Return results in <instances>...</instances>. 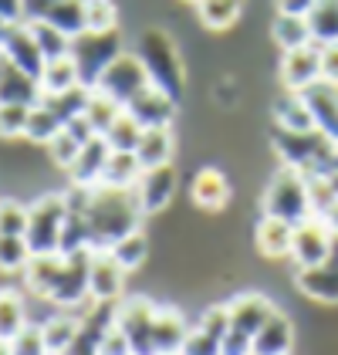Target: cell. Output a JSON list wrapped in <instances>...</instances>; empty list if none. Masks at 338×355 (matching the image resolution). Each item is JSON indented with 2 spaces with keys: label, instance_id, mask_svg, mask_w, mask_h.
<instances>
[{
  "label": "cell",
  "instance_id": "16",
  "mask_svg": "<svg viewBox=\"0 0 338 355\" xmlns=\"http://www.w3.org/2000/svg\"><path fill=\"white\" fill-rule=\"evenodd\" d=\"M125 112L139 122L142 129H152V125H169L172 115H176V98H169L163 88L156 85H145L139 95L125 105Z\"/></svg>",
  "mask_w": 338,
  "mask_h": 355
},
{
  "label": "cell",
  "instance_id": "41",
  "mask_svg": "<svg viewBox=\"0 0 338 355\" xmlns=\"http://www.w3.org/2000/svg\"><path fill=\"white\" fill-rule=\"evenodd\" d=\"M139 139H142V125L129 115V112H122V115L112 122V129L105 132V142L112 146V153H136Z\"/></svg>",
  "mask_w": 338,
  "mask_h": 355
},
{
  "label": "cell",
  "instance_id": "62",
  "mask_svg": "<svg viewBox=\"0 0 338 355\" xmlns=\"http://www.w3.org/2000/svg\"><path fill=\"white\" fill-rule=\"evenodd\" d=\"M159 355H179V352H159Z\"/></svg>",
  "mask_w": 338,
  "mask_h": 355
},
{
  "label": "cell",
  "instance_id": "11",
  "mask_svg": "<svg viewBox=\"0 0 338 355\" xmlns=\"http://www.w3.org/2000/svg\"><path fill=\"white\" fill-rule=\"evenodd\" d=\"M88 257H91V250L64 254L61 274H57L55 288L48 295L51 304H57V308H78L84 301H91V295H88Z\"/></svg>",
  "mask_w": 338,
  "mask_h": 355
},
{
  "label": "cell",
  "instance_id": "1",
  "mask_svg": "<svg viewBox=\"0 0 338 355\" xmlns=\"http://www.w3.org/2000/svg\"><path fill=\"white\" fill-rule=\"evenodd\" d=\"M145 217L139 207L136 187H91L88 207H84V223H88V241L95 247H112L125 234L139 230V220Z\"/></svg>",
  "mask_w": 338,
  "mask_h": 355
},
{
  "label": "cell",
  "instance_id": "24",
  "mask_svg": "<svg viewBox=\"0 0 338 355\" xmlns=\"http://www.w3.org/2000/svg\"><path fill=\"white\" fill-rule=\"evenodd\" d=\"M190 196H193V203L199 210L217 214V210H224L226 200H230V183H226V176L220 169H199L193 176V183H190Z\"/></svg>",
  "mask_w": 338,
  "mask_h": 355
},
{
  "label": "cell",
  "instance_id": "17",
  "mask_svg": "<svg viewBox=\"0 0 338 355\" xmlns=\"http://www.w3.org/2000/svg\"><path fill=\"white\" fill-rule=\"evenodd\" d=\"M37 328H41V338H44L48 355H71V349L82 342L84 318L71 315V311L64 308V311H57L51 318H44Z\"/></svg>",
  "mask_w": 338,
  "mask_h": 355
},
{
  "label": "cell",
  "instance_id": "21",
  "mask_svg": "<svg viewBox=\"0 0 338 355\" xmlns=\"http://www.w3.org/2000/svg\"><path fill=\"white\" fill-rule=\"evenodd\" d=\"M226 311H230V328H237V331H244V335H257L260 325L278 311L271 301L264 298V295H240V298H233L226 304Z\"/></svg>",
  "mask_w": 338,
  "mask_h": 355
},
{
  "label": "cell",
  "instance_id": "35",
  "mask_svg": "<svg viewBox=\"0 0 338 355\" xmlns=\"http://www.w3.org/2000/svg\"><path fill=\"white\" fill-rule=\"evenodd\" d=\"M41 17H48L68 37H78V34L88 31V24H84V0H55L51 7L41 10Z\"/></svg>",
  "mask_w": 338,
  "mask_h": 355
},
{
  "label": "cell",
  "instance_id": "56",
  "mask_svg": "<svg viewBox=\"0 0 338 355\" xmlns=\"http://www.w3.org/2000/svg\"><path fill=\"white\" fill-rule=\"evenodd\" d=\"M278 14H298V17H308V10L314 7V0H274Z\"/></svg>",
  "mask_w": 338,
  "mask_h": 355
},
{
  "label": "cell",
  "instance_id": "43",
  "mask_svg": "<svg viewBox=\"0 0 338 355\" xmlns=\"http://www.w3.org/2000/svg\"><path fill=\"white\" fill-rule=\"evenodd\" d=\"M28 217L30 207H24L21 200H0V234L24 237L28 234Z\"/></svg>",
  "mask_w": 338,
  "mask_h": 355
},
{
  "label": "cell",
  "instance_id": "36",
  "mask_svg": "<svg viewBox=\"0 0 338 355\" xmlns=\"http://www.w3.org/2000/svg\"><path fill=\"white\" fill-rule=\"evenodd\" d=\"M271 34H274V41H278L281 51H294V48L314 44V41H311V31H308V21L298 17V14H278Z\"/></svg>",
  "mask_w": 338,
  "mask_h": 355
},
{
  "label": "cell",
  "instance_id": "49",
  "mask_svg": "<svg viewBox=\"0 0 338 355\" xmlns=\"http://www.w3.org/2000/svg\"><path fill=\"white\" fill-rule=\"evenodd\" d=\"M95 355H132V345H129V338L122 335V328L109 325L95 338Z\"/></svg>",
  "mask_w": 338,
  "mask_h": 355
},
{
  "label": "cell",
  "instance_id": "50",
  "mask_svg": "<svg viewBox=\"0 0 338 355\" xmlns=\"http://www.w3.org/2000/svg\"><path fill=\"white\" fill-rule=\"evenodd\" d=\"M197 325L203 328V331H210V335H217V338L224 342V335L230 331V311H226V304H210V308L197 318Z\"/></svg>",
  "mask_w": 338,
  "mask_h": 355
},
{
  "label": "cell",
  "instance_id": "15",
  "mask_svg": "<svg viewBox=\"0 0 338 355\" xmlns=\"http://www.w3.org/2000/svg\"><path fill=\"white\" fill-rule=\"evenodd\" d=\"M41 82L0 51V105H37Z\"/></svg>",
  "mask_w": 338,
  "mask_h": 355
},
{
  "label": "cell",
  "instance_id": "44",
  "mask_svg": "<svg viewBox=\"0 0 338 355\" xmlns=\"http://www.w3.org/2000/svg\"><path fill=\"white\" fill-rule=\"evenodd\" d=\"M78 153H82V142L71 136L68 129H61V132L48 142V156H51V163H55L57 169H64V173H68L71 163L78 159Z\"/></svg>",
  "mask_w": 338,
  "mask_h": 355
},
{
  "label": "cell",
  "instance_id": "14",
  "mask_svg": "<svg viewBox=\"0 0 338 355\" xmlns=\"http://www.w3.org/2000/svg\"><path fill=\"white\" fill-rule=\"evenodd\" d=\"M294 288L305 298H314L321 304H338V254L321 261V264L298 268L294 271Z\"/></svg>",
  "mask_w": 338,
  "mask_h": 355
},
{
  "label": "cell",
  "instance_id": "48",
  "mask_svg": "<svg viewBox=\"0 0 338 355\" xmlns=\"http://www.w3.org/2000/svg\"><path fill=\"white\" fill-rule=\"evenodd\" d=\"M220 345L224 342L217 335H210L199 325H193L190 335H186V342H183V349H179V355H220Z\"/></svg>",
  "mask_w": 338,
  "mask_h": 355
},
{
  "label": "cell",
  "instance_id": "7",
  "mask_svg": "<svg viewBox=\"0 0 338 355\" xmlns=\"http://www.w3.org/2000/svg\"><path fill=\"white\" fill-rule=\"evenodd\" d=\"M145 85H152V82H149V75H145V68H142L139 55H136V51H122V55L102 71V78L95 82V92L115 98L118 105H129Z\"/></svg>",
  "mask_w": 338,
  "mask_h": 355
},
{
  "label": "cell",
  "instance_id": "30",
  "mask_svg": "<svg viewBox=\"0 0 338 355\" xmlns=\"http://www.w3.org/2000/svg\"><path fill=\"white\" fill-rule=\"evenodd\" d=\"M88 98H91V88H88V85H75V88H68V92H57V95H41V105H48V109L57 115V122L68 125L71 119L84 115Z\"/></svg>",
  "mask_w": 338,
  "mask_h": 355
},
{
  "label": "cell",
  "instance_id": "39",
  "mask_svg": "<svg viewBox=\"0 0 338 355\" xmlns=\"http://www.w3.org/2000/svg\"><path fill=\"white\" fill-rule=\"evenodd\" d=\"M64 125L57 122V115L48 105H30V115H28V129H24V139H30V142H41V146H48L51 139L61 132Z\"/></svg>",
  "mask_w": 338,
  "mask_h": 355
},
{
  "label": "cell",
  "instance_id": "26",
  "mask_svg": "<svg viewBox=\"0 0 338 355\" xmlns=\"http://www.w3.org/2000/svg\"><path fill=\"white\" fill-rule=\"evenodd\" d=\"M61 264H64V254H34L24 268V284L28 291H34L37 298L48 301L51 288H55L57 274H61Z\"/></svg>",
  "mask_w": 338,
  "mask_h": 355
},
{
  "label": "cell",
  "instance_id": "2",
  "mask_svg": "<svg viewBox=\"0 0 338 355\" xmlns=\"http://www.w3.org/2000/svg\"><path fill=\"white\" fill-rule=\"evenodd\" d=\"M274 153L284 166L301 169L305 176H325L335 163V139L325 136L321 129H274Z\"/></svg>",
  "mask_w": 338,
  "mask_h": 355
},
{
  "label": "cell",
  "instance_id": "46",
  "mask_svg": "<svg viewBox=\"0 0 338 355\" xmlns=\"http://www.w3.org/2000/svg\"><path fill=\"white\" fill-rule=\"evenodd\" d=\"M308 200H311V214L314 217H325L335 207L338 193L332 187V180H328V173L325 176H308Z\"/></svg>",
  "mask_w": 338,
  "mask_h": 355
},
{
  "label": "cell",
  "instance_id": "5",
  "mask_svg": "<svg viewBox=\"0 0 338 355\" xmlns=\"http://www.w3.org/2000/svg\"><path fill=\"white\" fill-rule=\"evenodd\" d=\"M122 55V34L118 28L112 31H84L78 37H71V58L78 64L82 85L95 88V82L102 78V71Z\"/></svg>",
  "mask_w": 338,
  "mask_h": 355
},
{
  "label": "cell",
  "instance_id": "37",
  "mask_svg": "<svg viewBox=\"0 0 338 355\" xmlns=\"http://www.w3.org/2000/svg\"><path fill=\"white\" fill-rule=\"evenodd\" d=\"M142 176V163L136 153H112L105 173H102V183L105 187H136Z\"/></svg>",
  "mask_w": 338,
  "mask_h": 355
},
{
  "label": "cell",
  "instance_id": "63",
  "mask_svg": "<svg viewBox=\"0 0 338 355\" xmlns=\"http://www.w3.org/2000/svg\"><path fill=\"white\" fill-rule=\"evenodd\" d=\"M193 3H197V0H193Z\"/></svg>",
  "mask_w": 338,
  "mask_h": 355
},
{
  "label": "cell",
  "instance_id": "22",
  "mask_svg": "<svg viewBox=\"0 0 338 355\" xmlns=\"http://www.w3.org/2000/svg\"><path fill=\"white\" fill-rule=\"evenodd\" d=\"M291 349H294V325L284 311H274L254 335V355H291Z\"/></svg>",
  "mask_w": 338,
  "mask_h": 355
},
{
  "label": "cell",
  "instance_id": "19",
  "mask_svg": "<svg viewBox=\"0 0 338 355\" xmlns=\"http://www.w3.org/2000/svg\"><path fill=\"white\" fill-rule=\"evenodd\" d=\"M112 156V146L105 142V136H95L91 142H84L78 159L68 169V180L75 187H98L102 183V173H105V163Z\"/></svg>",
  "mask_w": 338,
  "mask_h": 355
},
{
  "label": "cell",
  "instance_id": "53",
  "mask_svg": "<svg viewBox=\"0 0 338 355\" xmlns=\"http://www.w3.org/2000/svg\"><path fill=\"white\" fill-rule=\"evenodd\" d=\"M321 82L338 88V41L335 44H321Z\"/></svg>",
  "mask_w": 338,
  "mask_h": 355
},
{
  "label": "cell",
  "instance_id": "33",
  "mask_svg": "<svg viewBox=\"0 0 338 355\" xmlns=\"http://www.w3.org/2000/svg\"><path fill=\"white\" fill-rule=\"evenodd\" d=\"M244 0H197V17L203 28L210 31H226L240 21Z\"/></svg>",
  "mask_w": 338,
  "mask_h": 355
},
{
  "label": "cell",
  "instance_id": "28",
  "mask_svg": "<svg viewBox=\"0 0 338 355\" xmlns=\"http://www.w3.org/2000/svg\"><path fill=\"white\" fill-rule=\"evenodd\" d=\"M24 21H28L30 34H34V41H37L41 55L48 58V61L71 55V37H68V34H64L61 28H55L48 17H41V14H30V17H24Z\"/></svg>",
  "mask_w": 338,
  "mask_h": 355
},
{
  "label": "cell",
  "instance_id": "60",
  "mask_svg": "<svg viewBox=\"0 0 338 355\" xmlns=\"http://www.w3.org/2000/svg\"><path fill=\"white\" fill-rule=\"evenodd\" d=\"M0 355H14V349H10V342H3V338H0Z\"/></svg>",
  "mask_w": 338,
  "mask_h": 355
},
{
  "label": "cell",
  "instance_id": "8",
  "mask_svg": "<svg viewBox=\"0 0 338 355\" xmlns=\"http://www.w3.org/2000/svg\"><path fill=\"white\" fill-rule=\"evenodd\" d=\"M152 318H156V304L139 298H122L115 304V325L122 328V335L129 338L132 355H156L152 345Z\"/></svg>",
  "mask_w": 338,
  "mask_h": 355
},
{
  "label": "cell",
  "instance_id": "55",
  "mask_svg": "<svg viewBox=\"0 0 338 355\" xmlns=\"http://www.w3.org/2000/svg\"><path fill=\"white\" fill-rule=\"evenodd\" d=\"M0 17H7V21H24V17H28V0H0Z\"/></svg>",
  "mask_w": 338,
  "mask_h": 355
},
{
  "label": "cell",
  "instance_id": "25",
  "mask_svg": "<svg viewBox=\"0 0 338 355\" xmlns=\"http://www.w3.org/2000/svg\"><path fill=\"white\" fill-rule=\"evenodd\" d=\"M291 237H294V227L284 223L278 217H260L257 220V230H254V241H257V250L271 261L278 257H291Z\"/></svg>",
  "mask_w": 338,
  "mask_h": 355
},
{
  "label": "cell",
  "instance_id": "61",
  "mask_svg": "<svg viewBox=\"0 0 338 355\" xmlns=\"http://www.w3.org/2000/svg\"><path fill=\"white\" fill-rule=\"evenodd\" d=\"M82 355H95V345H91V342H88V349H84Z\"/></svg>",
  "mask_w": 338,
  "mask_h": 355
},
{
  "label": "cell",
  "instance_id": "9",
  "mask_svg": "<svg viewBox=\"0 0 338 355\" xmlns=\"http://www.w3.org/2000/svg\"><path fill=\"white\" fill-rule=\"evenodd\" d=\"M335 234L328 230L325 217H308L294 227V237H291V261L298 268H311V264H321L328 257H335Z\"/></svg>",
  "mask_w": 338,
  "mask_h": 355
},
{
  "label": "cell",
  "instance_id": "23",
  "mask_svg": "<svg viewBox=\"0 0 338 355\" xmlns=\"http://www.w3.org/2000/svg\"><path fill=\"white\" fill-rule=\"evenodd\" d=\"M190 322L183 318V311L176 308H156V318H152V345L156 355L159 352H179L186 335H190Z\"/></svg>",
  "mask_w": 338,
  "mask_h": 355
},
{
  "label": "cell",
  "instance_id": "20",
  "mask_svg": "<svg viewBox=\"0 0 338 355\" xmlns=\"http://www.w3.org/2000/svg\"><path fill=\"white\" fill-rule=\"evenodd\" d=\"M305 105H308L314 129H321L325 136H332L338 142V88L328 82H314L311 88L301 92Z\"/></svg>",
  "mask_w": 338,
  "mask_h": 355
},
{
  "label": "cell",
  "instance_id": "51",
  "mask_svg": "<svg viewBox=\"0 0 338 355\" xmlns=\"http://www.w3.org/2000/svg\"><path fill=\"white\" fill-rule=\"evenodd\" d=\"M10 349H14V355H48L44 338H41V328H30V325L10 342Z\"/></svg>",
  "mask_w": 338,
  "mask_h": 355
},
{
  "label": "cell",
  "instance_id": "29",
  "mask_svg": "<svg viewBox=\"0 0 338 355\" xmlns=\"http://www.w3.org/2000/svg\"><path fill=\"white\" fill-rule=\"evenodd\" d=\"M28 328V304L14 288H0V338L14 342Z\"/></svg>",
  "mask_w": 338,
  "mask_h": 355
},
{
  "label": "cell",
  "instance_id": "59",
  "mask_svg": "<svg viewBox=\"0 0 338 355\" xmlns=\"http://www.w3.org/2000/svg\"><path fill=\"white\" fill-rule=\"evenodd\" d=\"M17 21H7V17H0V48H3V41H7V34H10V28H14Z\"/></svg>",
  "mask_w": 338,
  "mask_h": 355
},
{
  "label": "cell",
  "instance_id": "34",
  "mask_svg": "<svg viewBox=\"0 0 338 355\" xmlns=\"http://www.w3.org/2000/svg\"><path fill=\"white\" fill-rule=\"evenodd\" d=\"M274 122H278V129H294V132L314 129V119H311L301 92H284L281 98L274 102Z\"/></svg>",
  "mask_w": 338,
  "mask_h": 355
},
{
  "label": "cell",
  "instance_id": "54",
  "mask_svg": "<svg viewBox=\"0 0 338 355\" xmlns=\"http://www.w3.org/2000/svg\"><path fill=\"white\" fill-rule=\"evenodd\" d=\"M64 129H68V132H71V136L78 139V142H91V139L98 136V132H95V129H91V122H88V119H84V115H78V119H71V122H68V125H64Z\"/></svg>",
  "mask_w": 338,
  "mask_h": 355
},
{
  "label": "cell",
  "instance_id": "31",
  "mask_svg": "<svg viewBox=\"0 0 338 355\" xmlns=\"http://www.w3.org/2000/svg\"><path fill=\"white\" fill-rule=\"evenodd\" d=\"M37 82H41V95H57V92H68V88L82 85V75H78V64H75V58L64 55V58L48 61Z\"/></svg>",
  "mask_w": 338,
  "mask_h": 355
},
{
  "label": "cell",
  "instance_id": "3",
  "mask_svg": "<svg viewBox=\"0 0 338 355\" xmlns=\"http://www.w3.org/2000/svg\"><path fill=\"white\" fill-rule=\"evenodd\" d=\"M136 55H139L149 82L156 85V88H163L169 98L179 102L183 98V85H186V68H183V58H179L176 41L169 37L166 31L152 28L136 41Z\"/></svg>",
  "mask_w": 338,
  "mask_h": 355
},
{
  "label": "cell",
  "instance_id": "42",
  "mask_svg": "<svg viewBox=\"0 0 338 355\" xmlns=\"http://www.w3.org/2000/svg\"><path fill=\"white\" fill-rule=\"evenodd\" d=\"M30 257L34 254H30L28 237H7V234H0V271L3 274H24Z\"/></svg>",
  "mask_w": 338,
  "mask_h": 355
},
{
  "label": "cell",
  "instance_id": "52",
  "mask_svg": "<svg viewBox=\"0 0 338 355\" xmlns=\"http://www.w3.org/2000/svg\"><path fill=\"white\" fill-rule=\"evenodd\" d=\"M220 355H254V338L251 335H244V331H237V328H230V331L224 335Z\"/></svg>",
  "mask_w": 338,
  "mask_h": 355
},
{
  "label": "cell",
  "instance_id": "6",
  "mask_svg": "<svg viewBox=\"0 0 338 355\" xmlns=\"http://www.w3.org/2000/svg\"><path fill=\"white\" fill-rule=\"evenodd\" d=\"M64 220H68L64 193H44V196H37L30 203L28 234H24L30 244V254H57Z\"/></svg>",
  "mask_w": 338,
  "mask_h": 355
},
{
  "label": "cell",
  "instance_id": "57",
  "mask_svg": "<svg viewBox=\"0 0 338 355\" xmlns=\"http://www.w3.org/2000/svg\"><path fill=\"white\" fill-rule=\"evenodd\" d=\"M325 223H328V230L335 234V241H338V200H335V207L325 214Z\"/></svg>",
  "mask_w": 338,
  "mask_h": 355
},
{
  "label": "cell",
  "instance_id": "27",
  "mask_svg": "<svg viewBox=\"0 0 338 355\" xmlns=\"http://www.w3.org/2000/svg\"><path fill=\"white\" fill-rule=\"evenodd\" d=\"M136 156H139L142 169L172 163V129H169V125L142 129V139H139V146H136Z\"/></svg>",
  "mask_w": 338,
  "mask_h": 355
},
{
  "label": "cell",
  "instance_id": "32",
  "mask_svg": "<svg viewBox=\"0 0 338 355\" xmlns=\"http://www.w3.org/2000/svg\"><path fill=\"white\" fill-rule=\"evenodd\" d=\"M308 31L314 44H335L338 41V0H314L308 10Z\"/></svg>",
  "mask_w": 338,
  "mask_h": 355
},
{
  "label": "cell",
  "instance_id": "58",
  "mask_svg": "<svg viewBox=\"0 0 338 355\" xmlns=\"http://www.w3.org/2000/svg\"><path fill=\"white\" fill-rule=\"evenodd\" d=\"M51 3H55V0H28V17L30 14H41V10L51 7Z\"/></svg>",
  "mask_w": 338,
  "mask_h": 355
},
{
  "label": "cell",
  "instance_id": "47",
  "mask_svg": "<svg viewBox=\"0 0 338 355\" xmlns=\"http://www.w3.org/2000/svg\"><path fill=\"white\" fill-rule=\"evenodd\" d=\"M30 105H0V139H17L28 129Z\"/></svg>",
  "mask_w": 338,
  "mask_h": 355
},
{
  "label": "cell",
  "instance_id": "38",
  "mask_svg": "<svg viewBox=\"0 0 338 355\" xmlns=\"http://www.w3.org/2000/svg\"><path fill=\"white\" fill-rule=\"evenodd\" d=\"M125 112V105H118L115 98L109 95H102V92H95L91 88V98H88V109H84V119L91 122V129L98 132V136H105L109 129H112V122Z\"/></svg>",
  "mask_w": 338,
  "mask_h": 355
},
{
  "label": "cell",
  "instance_id": "18",
  "mask_svg": "<svg viewBox=\"0 0 338 355\" xmlns=\"http://www.w3.org/2000/svg\"><path fill=\"white\" fill-rule=\"evenodd\" d=\"M0 51L10 58L17 68H24L28 75H34V78H41V71H44V64H48V58L41 55V48H37V41H34V34H30L28 21H17V24L10 28V34H7V41H3Z\"/></svg>",
  "mask_w": 338,
  "mask_h": 355
},
{
  "label": "cell",
  "instance_id": "12",
  "mask_svg": "<svg viewBox=\"0 0 338 355\" xmlns=\"http://www.w3.org/2000/svg\"><path fill=\"white\" fill-rule=\"evenodd\" d=\"M176 187H179V173L172 163H163V166H149L142 169L139 183H136V196H139V207L142 214H159L166 210L176 196Z\"/></svg>",
  "mask_w": 338,
  "mask_h": 355
},
{
  "label": "cell",
  "instance_id": "45",
  "mask_svg": "<svg viewBox=\"0 0 338 355\" xmlns=\"http://www.w3.org/2000/svg\"><path fill=\"white\" fill-rule=\"evenodd\" d=\"M84 24H88V31H112V28H118L115 0H84Z\"/></svg>",
  "mask_w": 338,
  "mask_h": 355
},
{
  "label": "cell",
  "instance_id": "4",
  "mask_svg": "<svg viewBox=\"0 0 338 355\" xmlns=\"http://www.w3.org/2000/svg\"><path fill=\"white\" fill-rule=\"evenodd\" d=\"M260 210L264 217H278L291 227H298L301 220L314 217L311 214V200H308V176L301 169H291V166H281L267 190H264V200H260Z\"/></svg>",
  "mask_w": 338,
  "mask_h": 355
},
{
  "label": "cell",
  "instance_id": "10",
  "mask_svg": "<svg viewBox=\"0 0 338 355\" xmlns=\"http://www.w3.org/2000/svg\"><path fill=\"white\" fill-rule=\"evenodd\" d=\"M125 268L115 261L109 247H95L88 257V295L102 304H118L125 295Z\"/></svg>",
  "mask_w": 338,
  "mask_h": 355
},
{
  "label": "cell",
  "instance_id": "40",
  "mask_svg": "<svg viewBox=\"0 0 338 355\" xmlns=\"http://www.w3.org/2000/svg\"><path fill=\"white\" fill-rule=\"evenodd\" d=\"M109 250H112L115 261H118L125 271H136V268H142V261L149 257V241H145L142 230H132V234H125L122 241H115Z\"/></svg>",
  "mask_w": 338,
  "mask_h": 355
},
{
  "label": "cell",
  "instance_id": "13",
  "mask_svg": "<svg viewBox=\"0 0 338 355\" xmlns=\"http://www.w3.org/2000/svg\"><path fill=\"white\" fill-rule=\"evenodd\" d=\"M321 82V44H305L281 58V85L284 92H305Z\"/></svg>",
  "mask_w": 338,
  "mask_h": 355
}]
</instances>
